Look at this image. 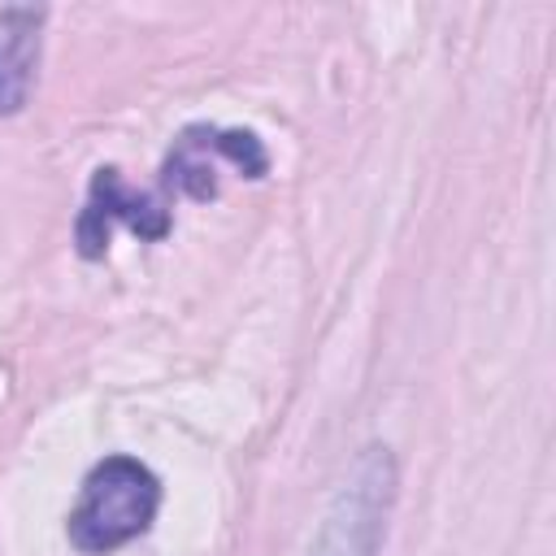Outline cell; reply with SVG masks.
<instances>
[{"instance_id": "6da1fadb", "label": "cell", "mask_w": 556, "mask_h": 556, "mask_svg": "<svg viewBox=\"0 0 556 556\" xmlns=\"http://www.w3.org/2000/svg\"><path fill=\"white\" fill-rule=\"evenodd\" d=\"M161 513V478L135 456H104L87 478L70 508V543L87 556H109L139 534Z\"/></svg>"}, {"instance_id": "7a4b0ae2", "label": "cell", "mask_w": 556, "mask_h": 556, "mask_svg": "<svg viewBox=\"0 0 556 556\" xmlns=\"http://www.w3.org/2000/svg\"><path fill=\"white\" fill-rule=\"evenodd\" d=\"M391 500H395V456L387 443H369L352 456L348 473L330 491L304 556H378Z\"/></svg>"}, {"instance_id": "3957f363", "label": "cell", "mask_w": 556, "mask_h": 556, "mask_svg": "<svg viewBox=\"0 0 556 556\" xmlns=\"http://www.w3.org/2000/svg\"><path fill=\"white\" fill-rule=\"evenodd\" d=\"M222 161H230L243 178H261L269 169V156H265V148H261V139L252 130H208V126H195V130H187L178 139L165 174H169V182L178 191H187L195 200H208V195H217L213 169Z\"/></svg>"}, {"instance_id": "277c9868", "label": "cell", "mask_w": 556, "mask_h": 556, "mask_svg": "<svg viewBox=\"0 0 556 556\" xmlns=\"http://www.w3.org/2000/svg\"><path fill=\"white\" fill-rule=\"evenodd\" d=\"M113 222H126L135 235L143 239H161L165 235V208H156L152 200L126 191V182L117 178V169H96L91 178V200L78 217V252L83 256H100L109 248V230Z\"/></svg>"}, {"instance_id": "5b68a950", "label": "cell", "mask_w": 556, "mask_h": 556, "mask_svg": "<svg viewBox=\"0 0 556 556\" xmlns=\"http://www.w3.org/2000/svg\"><path fill=\"white\" fill-rule=\"evenodd\" d=\"M43 17H48V9H35V4L0 9V117L17 113L35 87Z\"/></svg>"}]
</instances>
